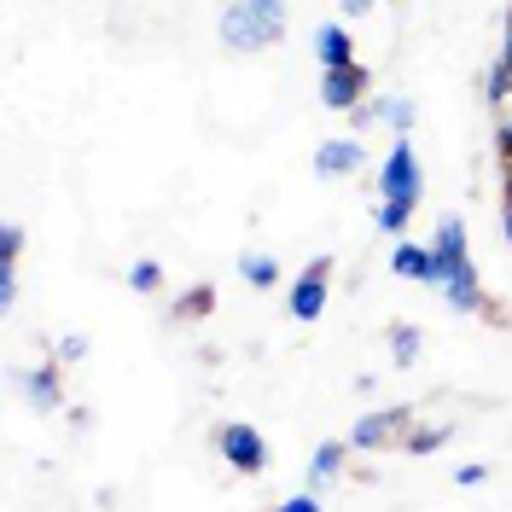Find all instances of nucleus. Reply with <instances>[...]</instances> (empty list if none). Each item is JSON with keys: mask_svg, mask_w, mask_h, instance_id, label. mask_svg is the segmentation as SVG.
<instances>
[{"mask_svg": "<svg viewBox=\"0 0 512 512\" xmlns=\"http://www.w3.org/2000/svg\"><path fill=\"white\" fill-rule=\"evenodd\" d=\"M222 41L233 53H262L286 41V0H233L222 12Z\"/></svg>", "mask_w": 512, "mask_h": 512, "instance_id": "f257e3e1", "label": "nucleus"}, {"mask_svg": "<svg viewBox=\"0 0 512 512\" xmlns=\"http://www.w3.org/2000/svg\"><path fill=\"white\" fill-rule=\"evenodd\" d=\"M379 192H384V204H408V210L419 204V192H425V169H419L414 140H408V134H396L390 158L379 163Z\"/></svg>", "mask_w": 512, "mask_h": 512, "instance_id": "f03ea898", "label": "nucleus"}, {"mask_svg": "<svg viewBox=\"0 0 512 512\" xmlns=\"http://www.w3.org/2000/svg\"><path fill=\"white\" fill-rule=\"evenodd\" d=\"M216 448H222L227 466H233V472H245V478H256V472L268 466V443H262V431L245 425V419H227L222 431H216Z\"/></svg>", "mask_w": 512, "mask_h": 512, "instance_id": "7ed1b4c3", "label": "nucleus"}, {"mask_svg": "<svg viewBox=\"0 0 512 512\" xmlns=\"http://www.w3.org/2000/svg\"><path fill=\"white\" fill-rule=\"evenodd\" d=\"M326 280H332V256H315V262L291 280V303H286L291 320H303V326L320 320V309H326Z\"/></svg>", "mask_w": 512, "mask_h": 512, "instance_id": "20e7f679", "label": "nucleus"}, {"mask_svg": "<svg viewBox=\"0 0 512 512\" xmlns=\"http://www.w3.org/2000/svg\"><path fill=\"white\" fill-rule=\"evenodd\" d=\"M320 105L332 111H361L367 105V64L355 59L344 70H320Z\"/></svg>", "mask_w": 512, "mask_h": 512, "instance_id": "39448f33", "label": "nucleus"}, {"mask_svg": "<svg viewBox=\"0 0 512 512\" xmlns=\"http://www.w3.org/2000/svg\"><path fill=\"white\" fill-rule=\"evenodd\" d=\"M390 274H402V280H419V286H437V280H443V268H437V251H431V245H414V239H402V245L390 251Z\"/></svg>", "mask_w": 512, "mask_h": 512, "instance_id": "423d86ee", "label": "nucleus"}, {"mask_svg": "<svg viewBox=\"0 0 512 512\" xmlns=\"http://www.w3.org/2000/svg\"><path fill=\"white\" fill-rule=\"evenodd\" d=\"M443 297H448V309H460V315H483V303H489L472 262H460V268H448L443 274Z\"/></svg>", "mask_w": 512, "mask_h": 512, "instance_id": "0eeeda50", "label": "nucleus"}, {"mask_svg": "<svg viewBox=\"0 0 512 512\" xmlns=\"http://www.w3.org/2000/svg\"><path fill=\"white\" fill-rule=\"evenodd\" d=\"M402 425H408V408H384V414H361V419H355V431L344 437V443H350V448H384L390 437H396V431H402Z\"/></svg>", "mask_w": 512, "mask_h": 512, "instance_id": "6e6552de", "label": "nucleus"}, {"mask_svg": "<svg viewBox=\"0 0 512 512\" xmlns=\"http://www.w3.org/2000/svg\"><path fill=\"white\" fill-rule=\"evenodd\" d=\"M361 163H367L361 140H320V152H315V175H320V181H338V175H355Z\"/></svg>", "mask_w": 512, "mask_h": 512, "instance_id": "1a4fd4ad", "label": "nucleus"}, {"mask_svg": "<svg viewBox=\"0 0 512 512\" xmlns=\"http://www.w3.org/2000/svg\"><path fill=\"white\" fill-rule=\"evenodd\" d=\"M350 123H355V128L384 123V128H396V134H408V128H414V99H402V94L367 99V105H361V117H350Z\"/></svg>", "mask_w": 512, "mask_h": 512, "instance_id": "9d476101", "label": "nucleus"}, {"mask_svg": "<svg viewBox=\"0 0 512 512\" xmlns=\"http://www.w3.org/2000/svg\"><path fill=\"white\" fill-rule=\"evenodd\" d=\"M431 251H437V268H460V262H472V256H466V222H460V216H443V222H437V233H431ZM437 286H443V280H437Z\"/></svg>", "mask_w": 512, "mask_h": 512, "instance_id": "9b49d317", "label": "nucleus"}, {"mask_svg": "<svg viewBox=\"0 0 512 512\" xmlns=\"http://www.w3.org/2000/svg\"><path fill=\"white\" fill-rule=\"evenodd\" d=\"M315 59L320 70H344V64H355V41L344 24H320L315 30Z\"/></svg>", "mask_w": 512, "mask_h": 512, "instance_id": "f8f14e48", "label": "nucleus"}, {"mask_svg": "<svg viewBox=\"0 0 512 512\" xmlns=\"http://www.w3.org/2000/svg\"><path fill=\"white\" fill-rule=\"evenodd\" d=\"M24 396H30V408H41V414H59L64 408L59 367H30V373H24Z\"/></svg>", "mask_w": 512, "mask_h": 512, "instance_id": "ddd939ff", "label": "nucleus"}, {"mask_svg": "<svg viewBox=\"0 0 512 512\" xmlns=\"http://www.w3.org/2000/svg\"><path fill=\"white\" fill-rule=\"evenodd\" d=\"M344 454H350V443H320L315 454H309V489H326V483H338V472H344Z\"/></svg>", "mask_w": 512, "mask_h": 512, "instance_id": "4468645a", "label": "nucleus"}, {"mask_svg": "<svg viewBox=\"0 0 512 512\" xmlns=\"http://www.w3.org/2000/svg\"><path fill=\"white\" fill-rule=\"evenodd\" d=\"M239 274H245V286H256V291H274V286H280V256L245 251V256H239Z\"/></svg>", "mask_w": 512, "mask_h": 512, "instance_id": "2eb2a0df", "label": "nucleus"}, {"mask_svg": "<svg viewBox=\"0 0 512 512\" xmlns=\"http://www.w3.org/2000/svg\"><path fill=\"white\" fill-rule=\"evenodd\" d=\"M443 443H448V425H443V419H437V425H414V431L402 437V448H408V454H437Z\"/></svg>", "mask_w": 512, "mask_h": 512, "instance_id": "dca6fc26", "label": "nucleus"}, {"mask_svg": "<svg viewBox=\"0 0 512 512\" xmlns=\"http://www.w3.org/2000/svg\"><path fill=\"white\" fill-rule=\"evenodd\" d=\"M414 355H419V332L414 326H390V361L396 367H414Z\"/></svg>", "mask_w": 512, "mask_h": 512, "instance_id": "f3484780", "label": "nucleus"}, {"mask_svg": "<svg viewBox=\"0 0 512 512\" xmlns=\"http://www.w3.org/2000/svg\"><path fill=\"white\" fill-rule=\"evenodd\" d=\"M483 99H489V105H507V99H512V70H507V64H495V70H489Z\"/></svg>", "mask_w": 512, "mask_h": 512, "instance_id": "a211bd4d", "label": "nucleus"}, {"mask_svg": "<svg viewBox=\"0 0 512 512\" xmlns=\"http://www.w3.org/2000/svg\"><path fill=\"white\" fill-rule=\"evenodd\" d=\"M210 303H216V291H210V286H192L187 297H181V315H187V320H204V315H210Z\"/></svg>", "mask_w": 512, "mask_h": 512, "instance_id": "6ab92c4d", "label": "nucleus"}, {"mask_svg": "<svg viewBox=\"0 0 512 512\" xmlns=\"http://www.w3.org/2000/svg\"><path fill=\"white\" fill-rule=\"evenodd\" d=\"M18 256H24V227L0 222V262H18Z\"/></svg>", "mask_w": 512, "mask_h": 512, "instance_id": "aec40b11", "label": "nucleus"}, {"mask_svg": "<svg viewBox=\"0 0 512 512\" xmlns=\"http://www.w3.org/2000/svg\"><path fill=\"white\" fill-rule=\"evenodd\" d=\"M128 286H134V291H158L163 286V268H158V262H134V268H128Z\"/></svg>", "mask_w": 512, "mask_h": 512, "instance_id": "412c9836", "label": "nucleus"}, {"mask_svg": "<svg viewBox=\"0 0 512 512\" xmlns=\"http://www.w3.org/2000/svg\"><path fill=\"white\" fill-rule=\"evenodd\" d=\"M82 355H88V338H76V332H70V338H59V350H53V361H59V367H76Z\"/></svg>", "mask_w": 512, "mask_h": 512, "instance_id": "4be33fe9", "label": "nucleus"}, {"mask_svg": "<svg viewBox=\"0 0 512 512\" xmlns=\"http://www.w3.org/2000/svg\"><path fill=\"white\" fill-rule=\"evenodd\" d=\"M408 216H414L408 204H379V227H384V233H402V227H408Z\"/></svg>", "mask_w": 512, "mask_h": 512, "instance_id": "5701e85b", "label": "nucleus"}, {"mask_svg": "<svg viewBox=\"0 0 512 512\" xmlns=\"http://www.w3.org/2000/svg\"><path fill=\"white\" fill-rule=\"evenodd\" d=\"M18 303V262H0V309Z\"/></svg>", "mask_w": 512, "mask_h": 512, "instance_id": "b1692460", "label": "nucleus"}, {"mask_svg": "<svg viewBox=\"0 0 512 512\" xmlns=\"http://www.w3.org/2000/svg\"><path fill=\"white\" fill-rule=\"evenodd\" d=\"M274 512H320V495H315V489H303V495H291V501H280Z\"/></svg>", "mask_w": 512, "mask_h": 512, "instance_id": "393cba45", "label": "nucleus"}, {"mask_svg": "<svg viewBox=\"0 0 512 512\" xmlns=\"http://www.w3.org/2000/svg\"><path fill=\"white\" fill-rule=\"evenodd\" d=\"M495 146H501V158L512 163V111H501V123H495Z\"/></svg>", "mask_w": 512, "mask_h": 512, "instance_id": "a878e982", "label": "nucleus"}, {"mask_svg": "<svg viewBox=\"0 0 512 512\" xmlns=\"http://www.w3.org/2000/svg\"><path fill=\"white\" fill-rule=\"evenodd\" d=\"M483 478H489V466H478V460H472V466H460V472H454V483H460V489H478Z\"/></svg>", "mask_w": 512, "mask_h": 512, "instance_id": "bb28decb", "label": "nucleus"}, {"mask_svg": "<svg viewBox=\"0 0 512 512\" xmlns=\"http://www.w3.org/2000/svg\"><path fill=\"white\" fill-rule=\"evenodd\" d=\"M373 6H379V0H344V18H367Z\"/></svg>", "mask_w": 512, "mask_h": 512, "instance_id": "cd10ccee", "label": "nucleus"}, {"mask_svg": "<svg viewBox=\"0 0 512 512\" xmlns=\"http://www.w3.org/2000/svg\"><path fill=\"white\" fill-rule=\"evenodd\" d=\"M495 64H507V70H512V18H507V41H501V59H495Z\"/></svg>", "mask_w": 512, "mask_h": 512, "instance_id": "c85d7f7f", "label": "nucleus"}, {"mask_svg": "<svg viewBox=\"0 0 512 512\" xmlns=\"http://www.w3.org/2000/svg\"><path fill=\"white\" fill-rule=\"evenodd\" d=\"M501 233L512 239V204H501Z\"/></svg>", "mask_w": 512, "mask_h": 512, "instance_id": "c756f323", "label": "nucleus"}, {"mask_svg": "<svg viewBox=\"0 0 512 512\" xmlns=\"http://www.w3.org/2000/svg\"><path fill=\"white\" fill-rule=\"evenodd\" d=\"M501 192H507V204H512V163H507V181H501Z\"/></svg>", "mask_w": 512, "mask_h": 512, "instance_id": "7c9ffc66", "label": "nucleus"}]
</instances>
